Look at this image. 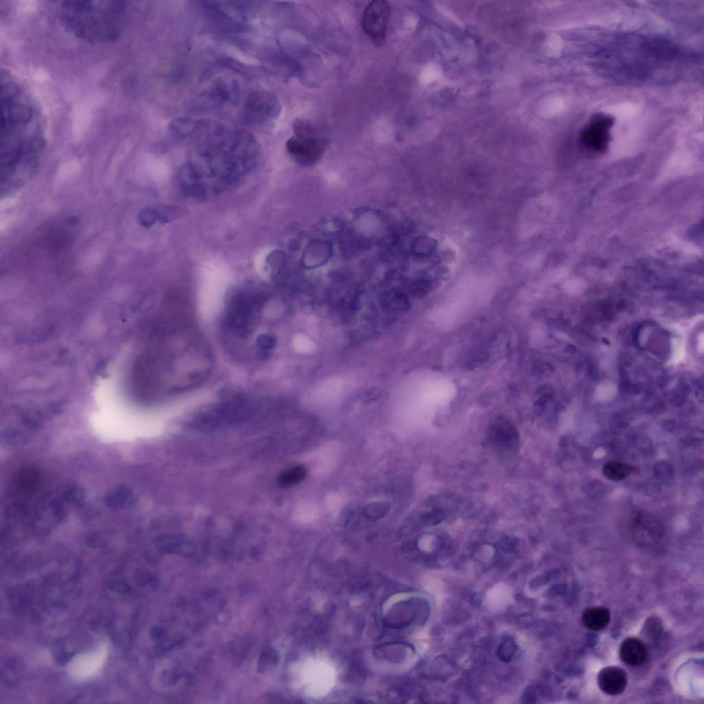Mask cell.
<instances>
[{"instance_id": "1", "label": "cell", "mask_w": 704, "mask_h": 704, "mask_svg": "<svg viewBox=\"0 0 704 704\" xmlns=\"http://www.w3.org/2000/svg\"><path fill=\"white\" fill-rule=\"evenodd\" d=\"M27 99L14 84L1 83V177L8 182H26L43 148L39 119Z\"/></svg>"}, {"instance_id": "2", "label": "cell", "mask_w": 704, "mask_h": 704, "mask_svg": "<svg viewBox=\"0 0 704 704\" xmlns=\"http://www.w3.org/2000/svg\"><path fill=\"white\" fill-rule=\"evenodd\" d=\"M211 122L204 131V142L190 162L186 175L188 181L216 179L217 188L234 181L254 163L257 144L251 133L244 130H228Z\"/></svg>"}, {"instance_id": "3", "label": "cell", "mask_w": 704, "mask_h": 704, "mask_svg": "<svg viewBox=\"0 0 704 704\" xmlns=\"http://www.w3.org/2000/svg\"><path fill=\"white\" fill-rule=\"evenodd\" d=\"M126 10L118 1H64L61 17L76 36L92 43L115 40L122 27Z\"/></svg>"}, {"instance_id": "4", "label": "cell", "mask_w": 704, "mask_h": 704, "mask_svg": "<svg viewBox=\"0 0 704 704\" xmlns=\"http://www.w3.org/2000/svg\"><path fill=\"white\" fill-rule=\"evenodd\" d=\"M294 131V136L287 142L289 153L301 164L316 162L324 151L325 140L309 122L303 120L295 122Z\"/></svg>"}, {"instance_id": "5", "label": "cell", "mask_w": 704, "mask_h": 704, "mask_svg": "<svg viewBox=\"0 0 704 704\" xmlns=\"http://www.w3.org/2000/svg\"><path fill=\"white\" fill-rule=\"evenodd\" d=\"M390 16V7L386 1L370 2L364 8L362 17L364 32L371 41L381 45L386 38Z\"/></svg>"}, {"instance_id": "6", "label": "cell", "mask_w": 704, "mask_h": 704, "mask_svg": "<svg viewBox=\"0 0 704 704\" xmlns=\"http://www.w3.org/2000/svg\"><path fill=\"white\" fill-rule=\"evenodd\" d=\"M108 646L100 643L95 648L76 654L67 666L69 676L76 681H86L96 676L102 669L108 656Z\"/></svg>"}, {"instance_id": "7", "label": "cell", "mask_w": 704, "mask_h": 704, "mask_svg": "<svg viewBox=\"0 0 704 704\" xmlns=\"http://www.w3.org/2000/svg\"><path fill=\"white\" fill-rule=\"evenodd\" d=\"M243 111L248 121L263 123L273 120L278 115V104L270 93L256 90L248 96Z\"/></svg>"}, {"instance_id": "8", "label": "cell", "mask_w": 704, "mask_h": 704, "mask_svg": "<svg viewBox=\"0 0 704 704\" xmlns=\"http://www.w3.org/2000/svg\"><path fill=\"white\" fill-rule=\"evenodd\" d=\"M612 117L604 114L595 116L581 132L583 145L595 152L604 151L610 142V129L613 125Z\"/></svg>"}, {"instance_id": "9", "label": "cell", "mask_w": 704, "mask_h": 704, "mask_svg": "<svg viewBox=\"0 0 704 704\" xmlns=\"http://www.w3.org/2000/svg\"><path fill=\"white\" fill-rule=\"evenodd\" d=\"M631 531L638 542L651 544L661 536L663 528L654 516L641 513L634 519Z\"/></svg>"}, {"instance_id": "10", "label": "cell", "mask_w": 704, "mask_h": 704, "mask_svg": "<svg viewBox=\"0 0 704 704\" xmlns=\"http://www.w3.org/2000/svg\"><path fill=\"white\" fill-rule=\"evenodd\" d=\"M239 89L238 84L233 80H220L206 90L201 97V100L206 102V104H221L222 103L236 102L239 99Z\"/></svg>"}, {"instance_id": "11", "label": "cell", "mask_w": 704, "mask_h": 704, "mask_svg": "<svg viewBox=\"0 0 704 704\" xmlns=\"http://www.w3.org/2000/svg\"><path fill=\"white\" fill-rule=\"evenodd\" d=\"M627 681L625 670L617 666L606 667L597 675V684L600 690L612 696L622 693L626 689Z\"/></svg>"}, {"instance_id": "12", "label": "cell", "mask_w": 704, "mask_h": 704, "mask_svg": "<svg viewBox=\"0 0 704 704\" xmlns=\"http://www.w3.org/2000/svg\"><path fill=\"white\" fill-rule=\"evenodd\" d=\"M333 253L331 242L326 239H313L307 245L302 254V263L307 268L325 264Z\"/></svg>"}, {"instance_id": "13", "label": "cell", "mask_w": 704, "mask_h": 704, "mask_svg": "<svg viewBox=\"0 0 704 704\" xmlns=\"http://www.w3.org/2000/svg\"><path fill=\"white\" fill-rule=\"evenodd\" d=\"M619 654L622 661L627 665L637 666L646 659L648 650L644 643L635 637L626 639L620 645Z\"/></svg>"}, {"instance_id": "14", "label": "cell", "mask_w": 704, "mask_h": 704, "mask_svg": "<svg viewBox=\"0 0 704 704\" xmlns=\"http://www.w3.org/2000/svg\"><path fill=\"white\" fill-rule=\"evenodd\" d=\"M610 615L608 610L603 607H593L584 611L582 622L586 628L592 630H601L609 624Z\"/></svg>"}, {"instance_id": "15", "label": "cell", "mask_w": 704, "mask_h": 704, "mask_svg": "<svg viewBox=\"0 0 704 704\" xmlns=\"http://www.w3.org/2000/svg\"><path fill=\"white\" fill-rule=\"evenodd\" d=\"M205 120L188 118H180L173 120L169 124L172 133L179 138L195 135L200 130Z\"/></svg>"}, {"instance_id": "16", "label": "cell", "mask_w": 704, "mask_h": 704, "mask_svg": "<svg viewBox=\"0 0 704 704\" xmlns=\"http://www.w3.org/2000/svg\"><path fill=\"white\" fill-rule=\"evenodd\" d=\"M636 470L635 466L617 461H609L603 467L604 476L613 481H622Z\"/></svg>"}, {"instance_id": "17", "label": "cell", "mask_w": 704, "mask_h": 704, "mask_svg": "<svg viewBox=\"0 0 704 704\" xmlns=\"http://www.w3.org/2000/svg\"><path fill=\"white\" fill-rule=\"evenodd\" d=\"M411 248L413 254L417 256H429L435 252L437 242L430 236L422 235L414 240Z\"/></svg>"}, {"instance_id": "18", "label": "cell", "mask_w": 704, "mask_h": 704, "mask_svg": "<svg viewBox=\"0 0 704 704\" xmlns=\"http://www.w3.org/2000/svg\"><path fill=\"white\" fill-rule=\"evenodd\" d=\"M305 470L301 466H294L283 472L278 478L279 483L283 486H290L303 479Z\"/></svg>"}]
</instances>
